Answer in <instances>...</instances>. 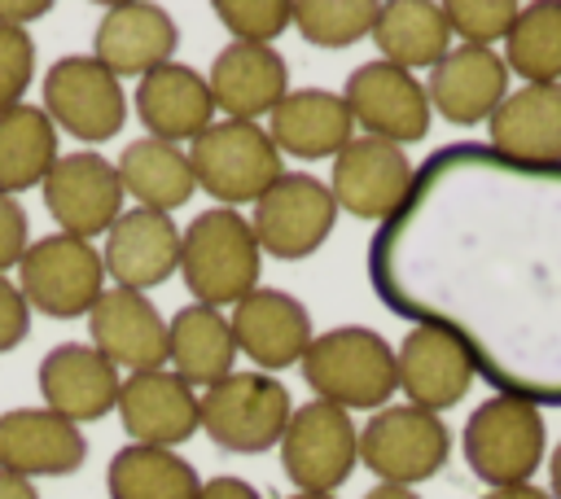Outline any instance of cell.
Here are the masks:
<instances>
[{
	"instance_id": "cell-25",
	"label": "cell",
	"mask_w": 561,
	"mask_h": 499,
	"mask_svg": "<svg viewBox=\"0 0 561 499\" xmlns=\"http://www.w3.org/2000/svg\"><path fill=\"white\" fill-rule=\"evenodd\" d=\"M136 114L153 140H167V144L197 140L215 123V101H210L206 74H197L184 61H167V66L140 74Z\"/></svg>"
},
{
	"instance_id": "cell-15",
	"label": "cell",
	"mask_w": 561,
	"mask_h": 499,
	"mask_svg": "<svg viewBox=\"0 0 561 499\" xmlns=\"http://www.w3.org/2000/svg\"><path fill=\"white\" fill-rule=\"evenodd\" d=\"M232 341L237 355H250L259 363V372H280L302 363L307 346H311V311L285 293V289H250L237 306H232Z\"/></svg>"
},
{
	"instance_id": "cell-39",
	"label": "cell",
	"mask_w": 561,
	"mask_h": 499,
	"mask_svg": "<svg viewBox=\"0 0 561 499\" xmlns=\"http://www.w3.org/2000/svg\"><path fill=\"white\" fill-rule=\"evenodd\" d=\"M26 333H31V306H26L22 289L9 276H0V355L13 350L18 341H26Z\"/></svg>"
},
{
	"instance_id": "cell-14",
	"label": "cell",
	"mask_w": 561,
	"mask_h": 499,
	"mask_svg": "<svg viewBox=\"0 0 561 499\" xmlns=\"http://www.w3.org/2000/svg\"><path fill=\"white\" fill-rule=\"evenodd\" d=\"M412 175L416 166L408 162V153L390 140H377V136H355L337 158H333V175H329V193H333V206L355 214V219H373V223H386L408 188H412Z\"/></svg>"
},
{
	"instance_id": "cell-2",
	"label": "cell",
	"mask_w": 561,
	"mask_h": 499,
	"mask_svg": "<svg viewBox=\"0 0 561 499\" xmlns=\"http://www.w3.org/2000/svg\"><path fill=\"white\" fill-rule=\"evenodd\" d=\"M259 241L250 232V219L210 206L193 214V223L180 232V276L202 306H237L250 289H259Z\"/></svg>"
},
{
	"instance_id": "cell-23",
	"label": "cell",
	"mask_w": 561,
	"mask_h": 499,
	"mask_svg": "<svg viewBox=\"0 0 561 499\" xmlns=\"http://www.w3.org/2000/svg\"><path fill=\"white\" fill-rule=\"evenodd\" d=\"M425 96H430V109H438V118H447L456 127L486 123L495 114V105L508 96L504 57L495 48H473V44L447 48V57L438 66H430Z\"/></svg>"
},
{
	"instance_id": "cell-40",
	"label": "cell",
	"mask_w": 561,
	"mask_h": 499,
	"mask_svg": "<svg viewBox=\"0 0 561 499\" xmlns=\"http://www.w3.org/2000/svg\"><path fill=\"white\" fill-rule=\"evenodd\" d=\"M53 13V0H0V26H18L26 31V22Z\"/></svg>"
},
{
	"instance_id": "cell-41",
	"label": "cell",
	"mask_w": 561,
	"mask_h": 499,
	"mask_svg": "<svg viewBox=\"0 0 561 499\" xmlns=\"http://www.w3.org/2000/svg\"><path fill=\"white\" fill-rule=\"evenodd\" d=\"M197 499H263L245 477H206Z\"/></svg>"
},
{
	"instance_id": "cell-7",
	"label": "cell",
	"mask_w": 561,
	"mask_h": 499,
	"mask_svg": "<svg viewBox=\"0 0 561 499\" xmlns=\"http://www.w3.org/2000/svg\"><path fill=\"white\" fill-rule=\"evenodd\" d=\"M18 289L31 311L48 320H79L105 293V263L92 241L48 232L26 245L18 263Z\"/></svg>"
},
{
	"instance_id": "cell-36",
	"label": "cell",
	"mask_w": 561,
	"mask_h": 499,
	"mask_svg": "<svg viewBox=\"0 0 561 499\" xmlns=\"http://www.w3.org/2000/svg\"><path fill=\"white\" fill-rule=\"evenodd\" d=\"M215 18L232 31V44H272L289 26V0H215Z\"/></svg>"
},
{
	"instance_id": "cell-35",
	"label": "cell",
	"mask_w": 561,
	"mask_h": 499,
	"mask_svg": "<svg viewBox=\"0 0 561 499\" xmlns=\"http://www.w3.org/2000/svg\"><path fill=\"white\" fill-rule=\"evenodd\" d=\"M443 13H447L451 35H460V44L491 48L495 39L508 35V26L517 18V4L513 0H447Z\"/></svg>"
},
{
	"instance_id": "cell-38",
	"label": "cell",
	"mask_w": 561,
	"mask_h": 499,
	"mask_svg": "<svg viewBox=\"0 0 561 499\" xmlns=\"http://www.w3.org/2000/svg\"><path fill=\"white\" fill-rule=\"evenodd\" d=\"M26 245H31L26 210H22V201H18V197H4V193H0V276H4L9 267H18V263H22Z\"/></svg>"
},
{
	"instance_id": "cell-17",
	"label": "cell",
	"mask_w": 561,
	"mask_h": 499,
	"mask_svg": "<svg viewBox=\"0 0 561 499\" xmlns=\"http://www.w3.org/2000/svg\"><path fill=\"white\" fill-rule=\"evenodd\" d=\"M39 398L70 425L101 420L118 407V368L88 341H61L39 359Z\"/></svg>"
},
{
	"instance_id": "cell-42",
	"label": "cell",
	"mask_w": 561,
	"mask_h": 499,
	"mask_svg": "<svg viewBox=\"0 0 561 499\" xmlns=\"http://www.w3.org/2000/svg\"><path fill=\"white\" fill-rule=\"evenodd\" d=\"M0 499H39V490H35V481H26V477L0 473Z\"/></svg>"
},
{
	"instance_id": "cell-44",
	"label": "cell",
	"mask_w": 561,
	"mask_h": 499,
	"mask_svg": "<svg viewBox=\"0 0 561 499\" xmlns=\"http://www.w3.org/2000/svg\"><path fill=\"white\" fill-rule=\"evenodd\" d=\"M364 499H421V495L408 490V486H386V481H377L373 490H364Z\"/></svg>"
},
{
	"instance_id": "cell-21",
	"label": "cell",
	"mask_w": 561,
	"mask_h": 499,
	"mask_svg": "<svg viewBox=\"0 0 561 499\" xmlns=\"http://www.w3.org/2000/svg\"><path fill=\"white\" fill-rule=\"evenodd\" d=\"M114 411L123 420V433L136 446L175 451L180 442H188L197 433V394H193V385H184L167 368L123 376Z\"/></svg>"
},
{
	"instance_id": "cell-11",
	"label": "cell",
	"mask_w": 561,
	"mask_h": 499,
	"mask_svg": "<svg viewBox=\"0 0 561 499\" xmlns=\"http://www.w3.org/2000/svg\"><path fill=\"white\" fill-rule=\"evenodd\" d=\"M337 223V206L324 179L307 175V171H285L259 201L250 214V232L259 241V254L272 258H307L316 254L329 232Z\"/></svg>"
},
{
	"instance_id": "cell-29",
	"label": "cell",
	"mask_w": 561,
	"mask_h": 499,
	"mask_svg": "<svg viewBox=\"0 0 561 499\" xmlns=\"http://www.w3.org/2000/svg\"><path fill=\"white\" fill-rule=\"evenodd\" d=\"M373 44L381 53V61L399 66V70H430L447 57L451 44V26L443 4L434 0H386L377 4V22H373Z\"/></svg>"
},
{
	"instance_id": "cell-5",
	"label": "cell",
	"mask_w": 561,
	"mask_h": 499,
	"mask_svg": "<svg viewBox=\"0 0 561 499\" xmlns=\"http://www.w3.org/2000/svg\"><path fill=\"white\" fill-rule=\"evenodd\" d=\"M188 171L193 184L228 210L259 201L285 175L272 136L259 123H232V118H219L197 140H188Z\"/></svg>"
},
{
	"instance_id": "cell-13",
	"label": "cell",
	"mask_w": 561,
	"mask_h": 499,
	"mask_svg": "<svg viewBox=\"0 0 561 499\" xmlns=\"http://www.w3.org/2000/svg\"><path fill=\"white\" fill-rule=\"evenodd\" d=\"M39 193H44V210L53 214L57 232L79 236V241L110 232V223L123 214V197H127L114 162L101 153H88V149L57 158L53 171L44 175Z\"/></svg>"
},
{
	"instance_id": "cell-30",
	"label": "cell",
	"mask_w": 561,
	"mask_h": 499,
	"mask_svg": "<svg viewBox=\"0 0 561 499\" xmlns=\"http://www.w3.org/2000/svg\"><path fill=\"white\" fill-rule=\"evenodd\" d=\"M118 184L127 197H136V206L171 214L175 206H184L193 197V171H188V153L180 144L140 136L131 144H123V158L114 162Z\"/></svg>"
},
{
	"instance_id": "cell-43",
	"label": "cell",
	"mask_w": 561,
	"mask_h": 499,
	"mask_svg": "<svg viewBox=\"0 0 561 499\" xmlns=\"http://www.w3.org/2000/svg\"><path fill=\"white\" fill-rule=\"evenodd\" d=\"M482 499H552V495L526 481V486H504V490H486Z\"/></svg>"
},
{
	"instance_id": "cell-31",
	"label": "cell",
	"mask_w": 561,
	"mask_h": 499,
	"mask_svg": "<svg viewBox=\"0 0 561 499\" xmlns=\"http://www.w3.org/2000/svg\"><path fill=\"white\" fill-rule=\"evenodd\" d=\"M110 499H197L202 477L197 468L167 446H118L105 464Z\"/></svg>"
},
{
	"instance_id": "cell-46",
	"label": "cell",
	"mask_w": 561,
	"mask_h": 499,
	"mask_svg": "<svg viewBox=\"0 0 561 499\" xmlns=\"http://www.w3.org/2000/svg\"><path fill=\"white\" fill-rule=\"evenodd\" d=\"M285 499H333V495H307V490H294V495H285Z\"/></svg>"
},
{
	"instance_id": "cell-37",
	"label": "cell",
	"mask_w": 561,
	"mask_h": 499,
	"mask_svg": "<svg viewBox=\"0 0 561 499\" xmlns=\"http://www.w3.org/2000/svg\"><path fill=\"white\" fill-rule=\"evenodd\" d=\"M31 79H35V39L18 26H0V109L22 105Z\"/></svg>"
},
{
	"instance_id": "cell-24",
	"label": "cell",
	"mask_w": 561,
	"mask_h": 499,
	"mask_svg": "<svg viewBox=\"0 0 561 499\" xmlns=\"http://www.w3.org/2000/svg\"><path fill=\"white\" fill-rule=\"evenodd\" d=\"M473 359L438 328H412L403 346L394 350V381L408 398V407L421 411H447L456 407L473 385Z\"/></svg>"
},
{
	"instance_id": "cell-19",
	"label": "cell",
	"mask_w": 561,
	"mask_h": 499,
	"mask_svg": "<svg viewBox=\"0 0 561 499\" xmlns=\"http://www.w3.org/2000/svg\"><path fill=\"white\" fill-rule=\"evenodd\" d=\"M175 44H180L175 18L162 4L123 0V4H110L101 13L96 35H92V57L114 79H127V74L140 79V74L167 66L175 57Z\"/></svg>"
},
{
	"instance_id": "cell-45",
	"label": "cell",
	"mask_w": 561,
	"mask_h": 499,
	"mask_svg": "<svg viewBox=\"0 0 561 499\" xmlns=\"http://www.w3.org/2000/svg\"><path fill=\"white\" fill-rule=\"evenodd\" d=\"M548 486H552L548 495H552V499H561V442H557V446H552V455H548Z\"/></svg>"
},
{
	"instance_id": "cell-8",
	"label": "cell",
	"mask_w": 561,
	"mask_h": 499,
	"mask_svg": "<svg viewBox=\"0 0 561 499\" xmlns=\"http://www.w3.org/2000/svg\"><path fill=\"white\" fill-rule=\"evenodd\" d=\"M451 455V429L443 416L421 407H381L359 429V464L381 477L386 486H416L430 481Z\"/></svg>"
},
{
	"instance_id": "cell-6",
	"label": "cell",
	"mask_w": 561,
	"mask_h": 499,
	"mask_svg": "<svg viewBox=\"0 0 561 499\" xmlns=\"http://www.w3.org/2000/svg\"><path fill=\"white\" fill-rule=\"evenodd\" d=\"M294 416V398L285 381L267 372H232L197 398V429L237 455H259L280 442L285 425Z\"/></svg>"
},
{
	"instance_id": "cell-18",
	"label": "cell",
	"mask_w": 561,
	"mask_h": 499,
	"mask_svg": "<svg viewBox=\"0 0 561 499\" xmlns=\"http://www.w3.org/2000/svg\"><path fill=\"white\" fill-rule=\"evenodd\" d=\"M88 460L79 425L61 420L48 407L0 411V473L13 477H70Z\"/></svg>"
},
{
	"instance_id": "cell-16",
	"label": "cell",
	"mask_w": 561,
	"mask_h": 499,
	"mask_svg": "<svg viewBox=\"0 0 561 499\" xmlns=\"http://www.w3.org/2000/svg\"><path fill=\"white\" fill-rule=\"evenodd\" d=\"M88 333L92 350H101L114 368L131 372H153L167 363V320L145 293L110 285L92 311H88Z\"/></svg>"
},
{
	"instance_id": "cell-1",
	"label": "cell",
	"mask_w": 561,
	"mask_h": 499,
	"mask_svg": "<svg viewBox=\"0 0 561 499\" xmlns=\"http://www.w3.org/2000/svg\"><path fill=\"white\" fill-rule=\"evenodd\" d=\"M377 302L447 333L495 394L561 407V162L434 149L368 241Z\"/></svg>"
},
{
	"instance_id": "cell-33",
	"label": "cell",
	"mask_w": 561,
	"mask_h": 499,
	"mask_svg": "<svg viewBox=\"0 0 561 499\" xmlns=\"http://www.w3.org/2000/svg\"><path fill=\"white\" fill-rule=\"evenodd\" d=\"M500 57L504 70L526 83H561V4L535 0L517 9Z\"/></svg>"
},
{
	"instance_id": "cell-10",
	"label": "cell",
	"mask_w": 561,
	"mask_h": 499,
	"mask_svg": "<svg viewBox=\"0 0 561 499\" xmlns=\"http://www.w3.org/2000/svg\"><path fill=\"white\" fill-rule=\"evenodd\" d=\"M276 446L285 477L307 495H333L359 464V429L351 411L320 398L294 407Z\"/></svg>"
},
{
	"instance_id": "cell-26",
	"label": "cell",
	"mask_w": 561,
	"mask_h": 499,
	"mask_svg": "<svg viewBox=\"0 0 561 499\" xmlns=\"http://www.w3.org/2000/svg\"><path fill=\"white\" fill-rule=\"evenodd\" d=\"M276 153H289L298 162H320V158H337L351 140H355V123L351 109L337 92L324 88H289L285 101L272 109V127H267Z\"/></svg>"
},
{
	"instance_id": "cell-3",
	"label": "cell",
	"mask_w": 561,
	"mask_h": 499,
	"mask_svg": "<svg viewBox=\"0 0 561 499\" xmlns=\"http://www.w3.org/2000/svg\"><path fill=\"white\" fill-rule=\"evenodd\" d=\"M302 381L316 390L320 403H333L342 411L351 407H386L399 390L394 381V346L364 324H342L329 333H316L302 355Z\"/></svg>"
},
{
	"instance_id": "cell-4",
	"label": "cell",
	"mask_w": 561,
	"mask_h": 499,
	"mask_svg": "<svg viewBox=\"0 0 561 499\" xmlns=\"http://www.w3.org/2000/svg\"><path fill=\"white\" fill-rule=\"evenodd\" d=\"M460 438H465L460 446H465L469 473L478 481H486L491 490H504V486H526L539 473L548 425L535 403L495 394L473 407Z\"/></svg>"
},
{
	"instance_id": "cell-32",
	"label": "cell",
	"mask_w": 561,
	"mask_h": 499,
	"mask_svg": "<svg viewBox=\"0 0 561 499\" xmlns=\"http://www.w3.org/2000/svg\"><path fill=\"white\" fill-rule=\"evenodd\" d=\"M57 158H61L57 127L39 105L22 101L13 109H0V193L4 197L39 188Z\"/></svg>"
},
{
	"instance_id": "cell-12",
	"label": "cell",
	"mask_w": 561,
	"mask_h": 499,
	"mask_svg": "<svg viewBox=\"0 0 561 499\" xmlns=\"http://www.w3.org/2000/svg\"><path fill=\"white\" fill-rule=\"evenodd\" d=\"M342 101L351 109V123L364 127V136L390 140V144H416L430 131V96L425 83L412 70H399L390 61H364L346 74Z\"/></svg>"
},
{
	"instance_id": "cell-27",
	"label": "cell",
	"mask_w": 561,
	"mask_h": 499,
	"mask_svg": "<svg viewBox=\"0 0 561 499\" xmlns=\"http://www.w3.org/2000/svg\"><path fill=\"white\" fill-rule=\"evenodd\" d=\"M486 144L517 162H561V83H522L486 118Z\"/></svg>"
},
{
	"instance_id": "cell-22",
	"label": "cell",
	"mask_w": 561,
	"mask_h": 499,
	"mask_svg": "<svg viewBox=\"0 0 561 499\" xmlns=\"http://www.w3.org/2000/svg\"><path fill=\"white\" fill-rule=\"evenodd\" d=\"M215 109L232 123H259L289 92V66L272 44H224L206 74Z\"/></svg>"
},
{
	"instance_id": "cell-20",
	"label": "cell",
	"mask_w": 561,
	"mask_h": 499,
	"mask_svg": "<svg viewBox=\"0 0 561 499\" xmlns=\"http://www.w3.org/2000/svg\"><path fill=\"white\" fill-rule=\"evenodd\" d=\"M101 263L118 289L145 293L153 285H167L180 271V228L171 223V214L131 206L110 223Z\"/></svg>"
},
{
	"instance_id": "cell-34",
	"label": "cell",
	"mask_w": 561,
	"mask_h": 499,
	"mask_svg": "<svg viewBox=\"0 0 561 499\" xmlns=\"http://www.w3.org/2000/svg\"><path fill=\"white\" fill-rule=\"evenodd\" d=\"M377 0H294L289 26L316 48H351L364 35H373Z\"/></svg>"
},
{
	"instance_id": "cell-9",
	"label": "cell",
	"mask_w": 561,
	"mask_h": 499,
	"mask_svg": "<svg viewBox=\"0 0 561 499\" xmlns=\"http://www.w3.org/2000/svg\"><path fill=\"white\" fill-rule=\"evenodd\" d=\"M53 127L70 131L75 140L105 144L127 123V92L123 79H114L96 57L66 53L44 74V105Z\"/></svg>"
},
{
	"instance_id": "cell-28",
	"label": "cell",
	"mask_w": 561,
	"mask_h": 499,
	"mask_svg": "<svg viewBox=\"0 0 561 499\" xmlns=\"http://www.w3.org/2000/svg\"><path fill=\"white\" fill-rule=\"evenodd\" d=\"M167 363L184 385H215L232 376L237 341L224 311L188 302L167 320Z\"/></svg>"
}]
</instances>
